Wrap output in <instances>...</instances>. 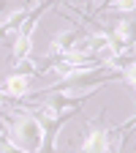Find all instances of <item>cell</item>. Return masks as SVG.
Listing matches in <instances>:
<instances>
[{
    "label": "cell",
    "instance_id": "cell-1",
    "mask_svg": "<svg viewBox=\"0 0 136 153\" xmlns=\"http://www.w3.org/2000/svg\"><path fill=\"white\" fill-rule=\"evenodd\" d=\"M8 118V148L16 153H46V126L22 101H14Z\"/></svg>",
    "mask_w": 136,
    "mask_h": 153
},
{
    "label": "cell",
    "instance_id": "cell-2",
    "mask_svg": "<svg viewBox=\"0 0 136 153\" xmlns=\"http://www.w3.org/2000/svg\"><path fill=\"white\" fill-rule=\"evenodd\" d=\"M49 6H38V8H30L27 16L19 22L14 38H11V57H8V66L11 71L22 68V63H30V71H35L38 63L30 60V52H33V38H35V30H38V22H41V14L46 11Z\"/></svg>",
    "mask_w": 136,
    "mask_h": 153
},
{
    "label": "cell",
    "instance_id": "cell-4",
    "mask_svg": "<svg viewBox=\"0 0 136 153\" xmlns=\"http://www.w3.org/2000/svg\"><path fill=\"white\" fill-rule=\"evenodd\" d=\"M71 3H82V8H87L90 14H95V11H101L104 0H71Z\"/></svg>",
    "mask_w": 136,
    "mask_h": 153
},
{
    "label": "cell",
    "instance_id": "cell-3",
    "mask_svg": "<svg viewBox=\"0 0 136 153\" xmlns=\"http://www.w3.org/2000/svg\"><path fill=\"white\" fill-rule=\"evenodd\" d=\"M33 79H35V71H22V68H16L11 71L3 82H0V90H3L6 99L11 101H25L27 96H33Z\"/></svg>",
    "mask_w": 136,
    "mask_h": 153
}]
</instances>
